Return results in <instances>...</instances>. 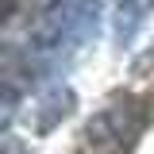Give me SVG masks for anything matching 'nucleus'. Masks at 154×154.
Instances as JSON below:
<instances>
[{"instance_id":"f257e3e1","label":"nucleus","mask_w":154,"mask_h":154,"mask_svg":"<svg viewBox=\"0 0 154 154\" xmlns=\"http://www.w3.org/2000/svg\"><path fill=\"white\" fill-rule=\"evenodd\" d=\"M154 123V96L123 93L81 127L77 154H131Z\"/></svg>"},{"instance_id":"f03ea898","label":"nucleus","mask_w":154,"mask_h":154,"mask_svg":"<svg viewBox=\"0 0 154 154\" xmlns=\"http://www.w3.org/2000/svg\"><path fill=\"white\" fill-rule=\"evenodd\" d=\"M27 77H31V66H27V58L19 54L16 46L0 42V93H4V96L19 93V89L27 85Z\"/></svg>"},{"instance_id":"7ed1b4c3","label":"nucleus","mask_w":154,"mask_h":154,"mask_svg":"<svg viewBox=\"0 0 154 154\" xmlns=\"http://www.w3.org/2000/svg\"><path fill=\"white\" fill-rule=\"evenodd\" d=\"M154 12V0H119V16H116V38L127 42V38L143 27V19Z\"/></svg>"},{"instance_id":"20e7f679","label":"nucleus","mask_w":154,"mask_h":154,"mask_svg":"<svg viewBox=\"0 0 154 154\" xmlns=\"http://www.w3.org/2000/svg\"><path fill=\"white\" fill-rule=\"evenodd\" d=\"M0 154H31V150H27L23 139H4V143H0Z\"/></svg>"},{"instance_id":"39448f33","label":"nucleus","mask_w":154,"mask_h":154,"mask_svg":"<svg viewBox=\"0 0 154 154\" xmlns=\"http://www.w3.org/2000/svg\"><path fill=\"white\" fill-rule=\"evenodd\" d=\"M12 116H16V112H12V96H4V93H0V131L12 123Z\"/></svg>"}]
</instances>
